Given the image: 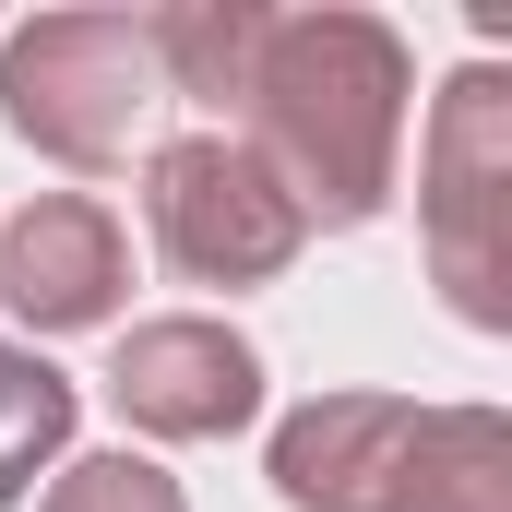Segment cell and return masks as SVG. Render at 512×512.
Here are the masks:
<instances>
[{
    "mask_svg": "<svg viewBox=\"0 0 512 512\" xmlns=\"http://www.w3.org/2000/svg\"><path fill=\"white\" fill-rule=\"evenodd\" d=\"M239 143L286 179L298 215L370 227L393 203V143H405V36L382 12H274L239 96Z\"/></svg>",
    "mask_w": 512,
    "mask_h": 512,
    "instance_id": "6da1fadb",
    "label": "cell"
},
{
    "mask_svg": "<svg viewBox=\"0 0 512 512\" xmlns=\"http://www.w3.org/2000/svg\"><path fill=\"white\" fill-rule=\"evenodd\" d=\"M155 108L167 84L131 12H36L0 36V120L60 167H120Z\"/></svg>",
    "mask_w": 512,
    "mask_h": 512,
    "instance_id": "7a4b0ae2",
    "label": "cell"
},
{
    "mask_svg": "<svg viewBox=\"0 0 512 512\" xmlns=\"http://www.w3.org/2000/svg\"><path fill=\"white\" fill-rule=\"evenodd\" d=\"M417 227H429V274L441 298L501 334L512 322V84L489 60H465L429 108V191H417Z\"/></svg>",
    "mask_w": 512,
    "mask_h": 512,
    "instance_id": "3957f363",
    "label": "cell"
},
{
    "mask_svg": "<svg viewBox=\"0 0 512 512\" xmlns=\"http://www.w3.org/2000/svg\"><path fill=\"white\" fill-rule=\"evenodd\" d=\"M143 215H155V251L179 262L191 286H274L310 215L286 203V179L262 167L239 131H179L143 155Z\"/></svg>",
    "mask_w": 512,
    "mask_h": 512,
    "instance_id": "277c9868",
    "label": "cell"
},
{
    "mask_svg": "<svg viewBox=\"0 0 512 512\" xmlns=\"http://www.w3.org/2000/svg\"><path fill=\"white\" fill-rule=\"evenodd\" d=\"M108 405L143 441H227L262 417V358L227 322H131L108 358Z\"/></svg>",
    "mask_w": 512,
    "mask_h": 512,
    "instance_id": "5b68a950",
    "label": "cell"
},
{
    "mask_svg": "<svg viewBox=\"0 0 512 512\" xmlns=\"http://www.w3.org/2000/svg\"><path fill=\"white\" fill-rule=\"evenodd\" d=\"M120 286H131V239L84 191H36L0 227V298H12L24 334H84V322L120 310Z\"/></svg>",
    "mask_w": 512,
    "mask_h": 512,
    "instance_id": "8992f818",
    "label": "cell"
},
{
    "mask_svg": "<svg viewBox=\"0 0 512 512\" xmlns=\"http://www.w3.org/2000/svg\"><path fill=\"white\" fill-rule=\"evenodd\" d=\"M405 417H417L405 393H322V405H298L274 429V501L286 512H370Z\"/></svg>",
    "mask_w": 512,
    "mask_h": 512,
    "instance_id": "52a82bcc",
    "label": "cell"
},
{
    "mask_svg": "<svg viewBox=\"0 0 512 512\" xmlns=\"http://www.w3.org/2000/svg\"><path fill=\"white\" fill-rule=\"evenodd\" d=\"M370 512H512V417L501 405H417Z\"/></svg>",
    "mask_w": 512,
    "mask_h": 512,
    "instance_id": "ba28073f",
    "label": "cell"
},
{
    "mask_svg": "<svg viewBox=\"0 0 512 512\" xmlns=\"http://www.w3.org/2000/svg\"><path fill=\"white\" fill-rule=\"evenodd\" d=\"M262 24H274V12H251V0H167V12H143L155 84H167V96H191V108H215V131H227V108L251 96Z\"/></svg>",
    "mask_w": 512,
    "mask_h": 512,
    "instance_id": "9c48e42d",
    "label": "cell"
},
{
    "mask_svg": "<svg viewBox=\"0 0 512 512\" xmlns=\"http://www.w3.org/2000/svg\"><path fill=\"white\" fill-rule=\"evenodd\" d=\"M60 441H72V382L36 346H0V501H24L36 465H60Z\"/></svg>",
    "mask_w": 512,
    "mask_h": 512,
    "instance_id": "30bf717a",
    "label": "cell"
},
{
    "mask_svg": "<svg viewBox=\"0 0 512 512\" xmlns=\"http://www.w3.org/2000/svg\"><path fill=\"white\" fill-rule=\"evenodd\" d=\"M48 512H191V501H179V477L143 465V453H84V465L48 477Z\"/></svg>",
    "mask_w": 512,
    "mask_h": 512,
    "instance_id": "8fae6325",
    "label": "cell"
}]
</instances>
